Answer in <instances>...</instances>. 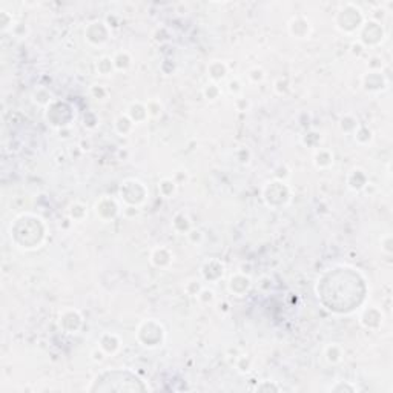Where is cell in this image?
<instances>
[{
    "mask_svg": "<svg viewBox=\"0 0 393 393\" xmlns=\"http://www.w3.org/2000/svg\"><path fill=\"white\" fill-rule=\"evenodd\" d=\"M134 126H135V123L128 117V114H126V115H120V117H117V120H115V129H117V132H118L120 135H128V134H131V131L134 129Z\"/></svg>",
    "mask_w": 393,
    "mask_h": 393,
    "instance_id": "23",
    "label": "cell"
},
{
    "mask_svg": "<svg viewBox=\"0 0 393 393\" xmlns=\"http://www.w3.org/2000/svg\"><path fill=\"white\" fill-rule=\"evenodd\" d=\"M340 126H341V131H344V132H355L359 125H358V122H356L355 117H352V115H344V117L341 118Z\"/></svg>",
    "mask_w": 393,
    "mask_h": 393,
    "instance_id": "30",
    "label": "cell"
},
{
    "mask_svg": "<svg viewBox=\"0 0 393 393\" xmlns=\"http://www.w3.org/2000/svg\"><path fill=\"white\" fill-rule=\"evenodd\" d=\"M204 97L207 99V100H210V102H214V100H217L220 96H221V89H220V86L218 85H215V83H210V85H207L206 88H204Z\"/></svg>",
    "mask_w": 393,
    "mask_h": 393,
    "instance_id": "32",
    "label": "cell"
},
{
    "mask_svg": "<svg viewBox=\"0 0 393 393\" xmlns=\"http://www.w3.org/2000/svg\"><path fill=\"white\" fill-rule=\"evenodd\" d=\"M251 278L246 277L245 274H237L232 275L229 280V290L235 295H245L251 289Z\"/></svg>",
    "mask_w": 393,
    "mask_h": 393,
    "instance_id": "12",
    "label": "cell"
},
{
    "mask_svg": "<svg viewBox=\"0 0 393 393\" xmlns=\"http://www.w3.org/2000/svg\"><path fill=\"white\" fill-rule=\"evenodd\" d=\"M355 49H356V48H355V45H353V46H352V51H355ZM361 51H362V45L358 43V54H359ZM355 52H356V51H355Z\"/></svg>",
    "mask_w": 393,
    "mask_h": 393,
    "instance_id": "42",
    "label": "cell"
},
{
    "mask_svg": "<svg viewBox=\"0 0 393 393\" xmlns=\"http://www.w3.org/2000/svg\"><path fill=\"white\" fill-rule=\"evenodd\" d=\"M82 315L78 313V310L75 309H69L65 310L62 315H60V327H62L66 334H75V332L80 329L82 326Z\"/></svg>",
    "mask_w": 393,
    "mask_h": 393,
    "instance_id": "9",
    "label": "cell"
},
{
    "mask_svg": "<svg viewBox=\"0 0 393 393\" xmlns=\"http://www.w3.org/2000/svg\"><path fill=\"white\" fill-rule=\"evenodd\" d=\"M227 86H229L230 94H233V96L240 94V93H241V89H243V86H241V83H240L238 80H232V82H229Z\"/></svg>",
    "mask_w": 393,
    "mask_h": 393,
    "instance_id": "39",
    "label": "cell"
},
{
    "mask_svg": "<svg viewBox=\"0 0 393 393\" xmlns=\"http://www.w3.org/2000/svg\"><path fill=\"white\" fill-rule=\"evenodd\" d=\"M237 160H238L240 163H243V165L249 163V160H251V150L246 149V147H240V149L237 150Z\"/></svg>",
    "mask_w": 393,
    "mask_h": 393,
    "instance_id": "36",
    "label": "cell"
},
{
    "mask_svg": "<svg viewBox=\"0 0 393 393\" xmlns=\"http://www.w3.org/2000/svg\"><path fill=\"white\" fill-rule=\"evenodd\" d=\"M337 26L344 33H353L355 29L362 26V14L359 8L352 4H347L337 16Z\"/></svg>",
    "mask_w": 393,
    "mask_h": 393,
    "instance_id": "3",
    "label": "cell"
},
{
    "mask_svg": "<svg viewBox=\"0 0 393 393\" xmlns=\"http://www.w3.org/2000/svg\"><path fill=\"white\" fill-rule=\"evenodd\" d=\"M384 31L378 22H367L361 26L359 40L362 45H376L382 40Z\"/></svg>",
    "mask_w": 393,
    "mask_h": 393,
    "instance_id": "7",
    "label": "cell"
},
{
    "mask_svg": "<svg viewBox=\"0 0 393 393\" xmlns=\"http://www.w3.org/2000/svg\"><path fill=\"white\" fill-rule=\"evenodd\" d=\"M88 214L86 210V206L82 204V203H74L71 207H69V217L74 220V221H82Z\"/></svg>",
    "mask_w": 393,
    "mask_h": 393,
    "instance_id": "28",
    "label": "cell"
},
{
    "mask_svg": "<svg viewBox=\"0 0 393 393\" xmlns=\"http://www.w3.org/2000/svg\"><path fill=\"white\" fill-rule=\"evenodd\" d=\"M146 109H147L149 117H159L163 112V105L159 99H150L146 103Z\"/></svg>",
    "mask_w": 393,
    "mask_h": 393,
    "instance_id": "31",
    "label": "cell"
},
{
    "mask_svg": "<svg viewBox=\"0 0 393 393\" xmlns=\"http://www.w3.org/2000/svg\"><path fill=\"white\" fill-rule=\"evenodd\" d=\"M366 185H367V175L364 174V171L361 169L350 171V174L347 175V186L352 191H361L362 188H366Z\"/></svg>",
    "mask_w": 393,
    "mask_h": 393,
    "instance_id": "17",
    "label": "cell"
},
{
    "mask_svg": "<svg viewBox=\"0 0 393 393\" xmlns=\"http://www.w3.org/2000/svg\"><path fill=\"white\" fill-rule=\"evenodd\" d=\"M128 117L132 120L135 125H137V123H143L144 120L149 117L147 109H146V105H144V103H140V102L132 103V105L129 106V109H128Z\"/></svg>",
    "mask_w": 393,
    "mask_h": 393,
    "instance_id": "18",
    "label": "cell"
},
{
    "mask_svg": "<svg viewBox=\"0 0 393 393\" xmlns=\"http://www.w3.org/2000/svg\"><path fill=\"white\" fill-rule=\"evenodd\" d=\"M249 78L254 82V83H258V82H261L263 78H264V71L261 69V68H254V69H251L249 71Z\"/></svg>",
    "mask_w": 393,
    "mask_h": 393,
    "instance_id": "38",
    "label": "cell"
},
{
    "mask_svg": "<svg viewBox=\"0 0 393 393\" xmlns=\"http://www.w3.org/2000/svg\"><path fill=\"white\" fill-rule=\"evenodd\" d=\"M353 134H355V140L361 144H366L372 140V131L367 126H358Z\"/></svg>",
    "mask_w": 393,
    "mask_h": 393,
    "instance_id": "29",
    "label": "cell"
},
{
    "mask_svg": "<svg viewBox=\"0 0 393 393\" xmlns=\"http://www.w3.org/2000/svg\"><path fill=\"white\" fill-rule=\"evenodd\" d=\"M172 227H174V230L175 232H178V233H189L191 232V220H189V217L188 215H185L183 212H180V214H177L175 217H174V220H172Z\"/></svg>",
    "mask_w": 393,
    "mask_h": 393,
    "instance_id": "21",
    "label": "cell"
},
{
    "mask_svg": "<svg viewBox=\"0 0 393 393\" xmlns=\"http://www.w3.org/2000/svg\"><path fill=\"white\" fill-rule=\"evenodd\" d=\"M251 367H252V361H251V358L246 356V355L240 356V359L237 361V369H238L241 373H246V372L251 370Z\"/></svg>",
    "mask_w": 393,
    "mask_h": 393,
    "instance_id": "33",
    "label": "cell"
},
{
    "mask_svg": "<svg viewBox=\"0 0 393 393\" xmlns=\"http://www.w3.org/2000/svg\"><path fill=\"white\" fill-rule=\"evenodd\" d=\"M33 97H34V102L39 103V105H42V106H49L51 102H52V96H51V93H49L48 89H45V88H39V89H36V91H34V94H33Z\"/></svg>",
    "mask_w": 393,
    "mask_h": 393,
    "instance_id": "27",
    "label": "cell"
},
{
    "mask_svg": "<svg viewBox=\"0 0 393 393\" xmlns=\"http://www.w3.org/2000/svg\"><path fill=\"white\" fill-rule=\"evenodd\" d=\"M85 36L91 45L99 46V45H103L109 39V29H108L106 23H103V22H93L88 25Z\"/></svg>",
    "mask_w": 393,
    "mask_h": 393,
    "instance_id": "6",
    "label": "cell"
},
{
    "mask_svg": "<svg viewBox=\"0 0 393 393\" xmlns=\"http://www.w3.org/2000/svg\"><path fill=\"white\" fill-rule=\"evenodd\" d=\"M207 74L214 82L223 80L227 74V66L223 62H220V60H214V62L207 66Z\"/></svg>",
    "mask_w": 393,
    "mask_h": 393,
    "instance_id": "20",
    "label": "cell"
},
{
    "mask_svg": "<svg viewBox=\"0 0 393 393\" xmlns=\"http://www.w3.org/2000/svg\"><path fill=\"white\" fill-rule=\"evenodd\" d=\"M201 274H203L206 281H210V283L218 281L224 274V266L218 260H209L201 267Z\"/></svg>",
    "mask_w": 393,
    "mask_h": 393,
    "instance_id": "10",
    "label": "cell"
},
{
    "mask_svg": "<svg viewBox=\"0 0 393 393\" xmlns=\"http://www.w3.org/2000/svg\"><path fill=\"white\" fill-rule=\"evenodd\" d=\"M330 390H332V391H355V390H356V387H353V385H349L347 382H343V381H340L338 384L332 385V387H330Z\"/></svg>",
    "mask_w": 393,
    "mask_h": 393,
    "instance_id": "37",
    "label": "cell"
},
{
    "mask_svg": "<svg viewBox=\"0 0 393 393\" xmlns=\"http://www.w3.org/2000/svg\"><path fill=\"white\" fill-rule=\"evenodd\" d=\"M289 31L296 39H306L310 34V23L304 17H295L289 23Z\"/></svg>",
    "mask_w": 393,
    "mask_h": 393,
    "instance_id": "11",
    "label": "cell"
},
{
    "mask_svg": "<svg viewBox=\"0 0 393 393\" xmlns=\"http://www.w3.org/2000/svg\"><path fill=\"white\" fill-rule=\"evenodd\" d=\"M31 227L33 226V233H26V238H25V243L22 248L25 249H34V248H39V245L42 243L43 240V235H45V230H43V226H42V221L40 218H36V217H20L19 221L16 220V224H14V229L11 227V232H25V227ZM29 232V230H28Z\"/></svg>",
    "mask_w": 393,
    "mask_h": 393,
    "instance_id": "1",
    "label": "cell"
},
{
    "mask_svg": "<svg viewBox=\"0 0 393 393\" xmlns=\"http://www.w3.org/2000/svg\"><path fill=\"white\" fill-rule=\"evenodd\" d=\"M137 340L144 347H149V349L159 347L165 341V327L162 326V323H159L155 320L143 321L137 332Z\"/></svg>",
    "mask_w": 393,
    "mask_h": 393,
    "instance_id": "2",
    "label": "cell"
},
{
    "mask_svg": "<svg viewBox=\"0 0 393 393\" xmlns=\"http://www.w3.org/2000/svg\"><path fill=\"white\" fill-rule=\"evenodd\" d=\"M255 390H257V391H280V390H281V387H280V385H277L275 382H270V381H263L261 384H258V385L255 387Z\"/></svg>",
    "mask_w": 393,
    "mask_h": 393,
    "instance_id": "34",
    "label": "cell"
},
{
    "mask_svg": "<svg viewBox=\"0 0 393 393\" xmlns=\"http://www.w3.org/2000/svg\"><path fill=\"white\" fill-rule=\"evenodd\" d=\"M313 163L320 169L330 168L332 165H334V154H332L330 150H327V149H318L315 157H313Z\"/></svg>",
    "mask_w": 393,
    "mask_h": 393,
    "instance_id": "19",
    "label": "cell"
},
{
    "mask_svg": "<svg viewBox=\"0 0 393 393\" xmlns=\"http://www.w3.org/2000/svg\"><path fill=\"white\" fill-rule=\"evenodd\" d=\"M382 323V313L376 307H369L361 315V324L367 329H376Z\"/></svg>",
    "mask_w": 393,
    "mask_h": 393,
    "instance_id": "14",
    "label": "cell"
},
{
    "mask_svg": "<svg viewBox=\"0 0 393 393\" xmlns=\"http://www.w3.org/2000/svg\"><path fill=\"white\" fill-rule=\"evenodd\" d=\"M263 195H264L267 206H272V207L284 206L290 197L287 186L284 183H281V181H272V183H267Z\"/></svg>",
    "mask_w": 393,
    "mask_h": 393,
    "instance_id": "5",
    "label": "cell"
},
{
    "mask_svg": "<svg viewBox=\"0 0 393 393\" xmlns=\"http://www.w3.org/2000/svg\"><path fill=\"white\" fill-rule=\"evenodd\" d=\"M112 60H114V66H115V69H118V71H125V69H128V68L131 66V63H132V58H131V55H129L126 51H120V52H117L115 57H112Z\"/></svg>",
    "mask_w": 393,
    "mask_h": 393,
    "instance_id": "24",
    "label": "cell"
},
{
    "mask_svg": "<svg viewBox=\"0 0 393 393\" xmlns=\"http://www.w3.org/2000/svg\"><path fill=\"white\" fill-rule=\"evenodd\" d=\"M99 347L106 355H114L120 349V338L115 334H103L99 340Z\"/></svg>",
    "mask_w": 393,
    "mask_h": 393,
    "instance_id": "15",
    "label": "cell"
},
{
    "mask_svg": "<svg viewBox=\"0 0 393 393\" xmlns=\"http://www.w3.org/2000/svg\"><path fill=\"white\" fill-rule=\"evenodd\" d=\"M235 105H237V108H238V111H246L249 106H251V103L246 100V99H243V97H240V99H237L235 100Z\"/></svg>",
    "mask_w": 393,
    "mask_h": 393,
    "instance_id": "40",
    "label": "cell"
},
{
    "mask_svg": "<svg viewBox=\"0 0 393 393\" xmlns=\"http://www.w3.org/2000/svg\"><path fill=\"white\" fill-rule=\"evenodd\" d=\"M96 68H97V72H99L100 75H109V74L115 69L114 60H112L111 57H106V55H105V57H102V58L97 60Z\"/></svg>",
    "mask_w": 393,
    "mask_h": 393,
    "instance_id": "26",
    "label": "cell"
},
{
    "mask_svg": "<svg viewBox=\"0 0 393 393\" xmlns=\"http://www.w3.org/2000/svg\"><path fill=\"white\" fill-rule=\"evenodd\" d=\"M174 260V255L172 252L165 248V246H160V248H155L152 251V254H150V263H152L155 267H160V269H165L168 267Z\"/></svg>",
    "mask_w": 393,
    "mask_h": 393,
    "instance_id": "13",
    "label": "cell"
},
{
    "mask_svg": "<svg viewBox=\"0 0 393 393\" xmlns=\"http://www.w3.org/2000/svg\"><path fill=\"white\" fill-rule=\"evenodd\" d=\"M105 356H106V353H105L102 349H97V350L93 352V359H94V361H103Z\"/></svg>",
    "mask_w": 393,
    "mask_h": 393,
    "instance_id": "41",
    "label": "cell"
},
{
    "mask_svg": "<svg viewBox=\"0 0 393 393\" xmlns=\"http://www.w3.org/2000/svg\"><path fill=\"white\" fill-rule=\"evenodd\" d=\"M120 197H122V200L128 206H138L146 200L147 191H146V188L141 181L126 180L122 185V188H120Z\"/></svg>",
    "mask_w": 393,
    "mask_h": 393,
    "instance_id": "4",
    "label": "cell"
},
{
    "mask_svg": "<svg viewBox=\"0 0 393 393\" xmlns=\"http://www.w3.org/2000/svg\"><path fill=\"white\" fill-rule=\"evenodd\" d=\"M118 204L115 200L109 198V197H103L97 201L96 204V212L97 215L103 220V221H111L118 215Z\"/></svg>",
    "mask_w": 393,
    "mask_h": 393,
    "instance_id": "8",
    "label": "cell"
},
{
    "mask_svg": "<svg viewBox=\"0 0 393 393\" xmlns=\"http://www.w3.org/2000/svg\"><path fill=\"white\" fill-rule=\"evenodd\" d=\"M324 356H326V361L329 362V364H338V362H341L343 359V349L340 344H329L326 349H324Z\"/></svg>",
    "mask_w": 393,
    "mask_h": 393,
    "instance_id": "22",
    "label": "cell"
},
{
    "mask_svg": "<svg viewBox=\"0 0 393 393\" xmlns=\"http://www.w3.org/2000/svg\"><path fill=\"white\" fill-rule=\"evenodd\" d=\"M197 296H198V299L201 301V303H204V304H207V303H212V301H214V298H215V295H214V290H210V289H201V290H200V293H198Z\"/></svg>",
    "mask_w": 393,
    "mask_h": 393,
    "instance_id": "35",
    "label": "cell"
},
{
    "mask_svg": "<svg viewBox=\"0 0 393 393\" xmlns=\"http://www.w3.org/2000/svg\"><path fill=\"white\" fill-rule=\"evenodd\" d=\"M362 82H364V88L367 91H381L385 88L387 82L385 78L381 75V72L378 71H370L364 75V78H362Z\"/></svg>",
    "mask_w": 393,
    "mask_h": 393,
    "instance_id": "16",
    "label": "cell"
},
{
    "mask_svg": "<svg viewBox=\"0 0 393 393\" xmlns=\"http://www.w3.org/2000/svg\"><path fill=\"white\" fill-rule=\"evenodd\" d=\"M177 183L172 178H163L159 183V192L162 194V197L165 198H171L175 192H177Z\"/></svg>",
    "mask_w": 393,
    "mask_h": 393,
    "instance_id": "25",
    "label": "cell"
}]
</instances>
